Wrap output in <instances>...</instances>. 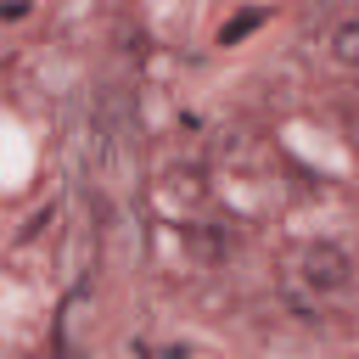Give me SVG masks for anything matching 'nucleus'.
Instances as JSON below:
<instances>
[{"mask_svg": "<svg viewBox=\"0 0 359 359\" xmlns=\"http://www.w3.org/2000/svg\"><path fill=\"white\" fill-rule=\"evenodd\" d=\"M258 22H264V11H241L236 22H224V28H219V45H236V39H241V34H252Z\"/></svg>", "mask_w": 359, "mask_h": 359, "instance_id": "7ed1b4c3", "label": "nucleus"}, {"mask_svg": "<svg viewBox=\"0 0 359 359\" xmlns=\"http://www.w3.org/2000/svg\"><path fill=\"white\" fill-rule=\"evenodd\" d=\"M348 275H353V264H348V252L331 247V241H309V247L297 252V280L314 286V292H342Z\"/></svg>", "mask_w": 359, "mask_h": 359, "instance_id": "f257e3e1", "label": "nucleus"}, {"mask_svg": "<svg viewBox=\"0 0 359 359\" xmlns=\"http://www.w3.org/2000/svg\"><path fill=\"white\" fill-rule=\"evenodd\" d=\"M331 56L342 67H359V17H348V22L331 28Z\"/></svg>", "mask_w": 359, "mask_h": 359, "instance_id": "f03ea898", "label": "nucleus"}]
</instances>
